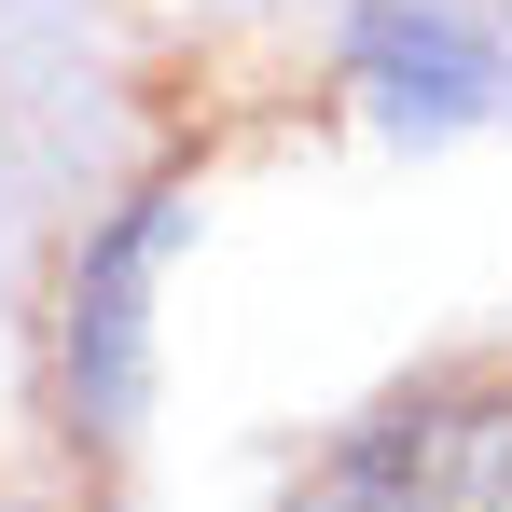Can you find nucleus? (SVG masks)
Returning a JSON list of instances; mask_svg holds the SVG:
<instances>
[{"instance_id": "1", "label": "nucleus", "mask_w": 512, "mask_h": 512, "mask_svg": "<svg viewBox=\"0 0 512 512\" xmlns=\"http://www.w3.org/2000/svg\"><path fill=\"white\" fill-rule=\"evenodd\" d=\"M291 512H512V388L374 416L291 485Z\"/></svg>"}]
</instances>
